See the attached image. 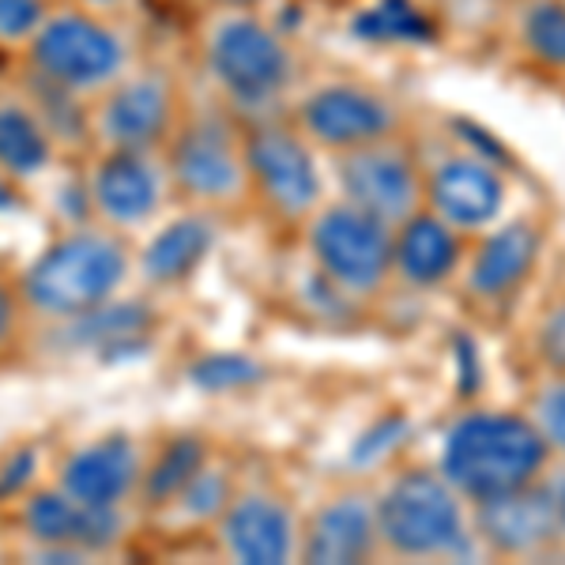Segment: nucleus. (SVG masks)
I'll return each instance as SVG.
<instances>
[{"mask_svg": "<svg viewBox=\"0 0 565 565\" xmlns=\"http://www.w3.org/2000/svg\"><path fill=\"white\" fill-rule=\"evenodd\" d=\"M185 381L204 396H242L268 381V362L249 351H204L189 362Z\"/></svg>", "mask_w": 565, "mask_h": 565, "instance_id": "nucleus-29", "label": "nucleus"}, {"mask_svg": "<svg viewBox=\"0 0 565 565\" xmlns=\"http://www.w3.org/2000/svg\"><path fill=\"white\" fill-rule=\"evenodd\" d=\"M415 4H423V8H434V12H445V0H415ZM445 20V15H441Z\"/></svg>", "mask_w": 565, "mask_h": 565, "instance_id": "nucleus-38", "label": "nucleus"}, {"mask_svg": "<svg viewBox=\"0 0 565 565\" xmlns=\"http://www.w3.org/2000/svg\"><path fill=\"white\" fill-rule=\"evenodd\" d=\"M415 143L423 154L426 207L434 215H441L468 238L513 215V170L505 151L479 140L476 129L418 121Z\"/></svg>", "mask_w": 565, "mask_h": 565, "instance_id": "nucleus-6", "label": "nucleus"}, {"mask_svg": "<svg viewBox=\"0 0 565 565\" xmlns=\"http://www.w3.org/2000/svg\"><path fill=\"white\" fill-rule=\"evenodd\" d=\"M76 167L87 218L132 242L178 207L167 151H87Z\"/></svg>", "mask_w": 565, "mask_h": 565, "instance_id": "nucleus-14", "label": "nucleus"}, {"mask_svg": "<svg viewBox=\"0 0 565 565\" xmlns=\"http://www.w3.org/2000/svg\"><path fill=\"white\" fill-rule=\"evenodd\" d=\"M34 328L65 324L136 290V242L95 218L57 223L39 249L15 264Z\"/></svg>", "mask_w": 565, "mask_h": 565, "instance_id": "nucleus-2", "label": "nucleus"}, {"mask_svg": "<svg viewBox=\"0 0 565 565\" xmlns=\"http://www.w3.org/2000/svg\"><path fill=\"white\" fill-rule=\"evenodd\" d=\"M242 463L226 449H215L212 460L196 471L185 487L162 509H154L151 516H143V527L162 540H207V532L223 516L226 501H231L234 487H238Z\"/></svg>", "mask_w": 565, "mask_h": 565, "instance_id": "nucleus-26", "label": "nucleus"}, {"mask_svg": "<svg viewBox=\"0 0 565 565\" xmlns=\"http://www.w3.org/2000/svg\"><path fill=\"white\" fill-rule=\"evenodd\" d=\"M151 50L148 20L103 15L61 0L15 72L68 103L90 106Z\"/></svg>", "mask_w": 565, "mask_h": 565, "instance_id": "nucleus-4", "label": "nucleus"}, {"mask_svg": "<svg viewBox=\"0 0 565 565\" xmlns=\"http://www.w3.org/2000/svg\"><path fill=\"white\" fill-rule=\"evenodd\" d=\"M12 554L23 562H106L125 558L143 527L136 505L103 509L72 498L57 482H31L8 501Z\"/></svg>", "mask_w": 565, "mask_h": 565, "instance_id": "nucleus-7", "label": "nucleus"}, {"mask_svg": "<svg viewBox=\"0 0 565 565\" xmlns=\"http://www.w3.org/2000/svg\"><path fill=\"white\" fill-rule=\"evenodd\" d=\"M546 260V226L535 215H505L468 242V257L452 290L471 313L498 317L527 295Z\"/></svg>", "mask_w": 565, "mask_h": 565, "instance_id": "nucleus-15", "label": "nucleus"}, {"mask_svg": "<svg viewBox=\"0 0 565 565\" xmlns=\"http://www.w3.org/2000/svg\"><path fill=\"white\" fill-rule=\"evenodd\" d=\"M381 558L388 562H487L476 505L434 460H399L373 479Z\"/></svg>", "mask_w": 565, "mask_h": 565, "instance_id": "nucleus-5", "label": "nucleus"}, {"mask_svg": "<svg viewBox=\"0 0 565 565\" xmlns=\"http://www.w3.org/2000/svg\"><path fill=\"white\" fill-rule=\"evenodd\" d=\"M487 42L527 76L565 84V0H501Z\"/></svg>", "mask_w": 565, "mask_h": 565, "instance_id": "nucleus-24", "label": "nucleus"}, {"mask_svg": "<svg viewBox=\"0 0 565 565\" xmlns=\"http://www.w3.org/2000/svg\"><path fill=\"white\" fill-rule=\"evenodd\" d=\"M418 437V426L412 423L407 412H381L370 418L348 445V476L351 479H381L388 468H396L399 460H407V449Z\"/></svg>", "mask_w": 565, "mask_h": 565, "instance_id": "nucleus-28", "label": "nucleus"}, {"mask_svg": "<svg viewBox=\"0 0 565 565\" xmlns=\"http://www.w3.org/2000/svg\"><path fill=\"white\" fill-rule=\"evenodd\" d=\"M340 26L351 42L377 53H418L449 42L441 12L415 0H340Z\"/></svg>", "mask_w": 565, "mask_h": 565, "instance_id": "nucleus-25", "label": "nucleus"}, {"mask_svg": "<svg viewBox=\"0 0 565 565\" xmlns=\"http://www.w3.org/2000/svg\"><path fill=\"white\" fill-rule=\"evenodd\" d=\"M468 234L434 215L430 207L392 231V290L399 295H437L452 290L463 257H468Z\"/></svg>", "mask_w": 565, "mask_h": 565, "instance_id": "nucleus-22", "label": "nucleus"}, {"mask_svg": "<svg viewBox=\"0 0 565 565\" xmlns=\"http://www.w3.org/2000/svg\"><path fill=\"white\" fill-rule=\"evenodd\" d=\"M0 72H4V65H0Z\"/></svg>", "mask_w": 565, "mask_h": 565, "instance_id": "nucleus-39", "label": "nucleus"}, {"mask_svg": "<svg viewBox=\"0 0 565 565\" xmlns=\"http://www.w3.org/2000/svg\"><path fill=\"white\" fill-rule=\"evenodd\" d=\"M193 98L185 50H148V57L125 72L106 95L87 106L90 151H167L185 106Z\"/></svg>", "mask_w": 565, "mask_h": 565, "instance_id": "nucleus-10", "label": "nucleus"}, {"mask_svg": "<svg viewBox=\"0 0 565 565\" xmlns=\"http://www.w3.org/2000/svg\"><path fill=\"white\" fill-rule=\"evenodd\" d=\"M65 4L103 15H125V20H148V0H65Z\"/></svg>", "mask_w": 565, "mask_h": 565, "instance_id": "nucleus-34", "label": "nucleus"}, {"mask_svg": "<svg viewBox=\"0 0 565 565\" xmlns=\"http://www.w3.org/2000/svg\"><path fill=\"white\" fill-rule=\"evenodd\" d=\"M167 162L174 174L178 204L204 207L223 218L253 212L245 121L207 98L196 84L174 140L167 143Z\"/></svg>", "mask_w": 565, "mask_h": 565, "instance_id": "nucleus-8", "label": "nucleus"}, {"mask_svg": "<svg viewBox=\"0 0 565 565\" xmlns=\"http://www.w3.org/2000/svg\"><path fill=\"white\" fill-rule=\"evenodd\" d=\"M159 332V298L132 290L95 313H84L76 321L34 328L31 351L39 343H50L61 354H87V359H117V354H140L154 343Z\"/></svg>", "mask_w": 565, "mask_h": 565, "instance_id": "nucleus-21", "label": "nucleus"}, {"mask_svg": "<svg viewBox=\"0 0 565 565\" xmlns=\"http://www.w3.org/2000/svg\"><path fill=\"white\" fill-rule=\"evenodd\" d=\"M479 543L487 551V562H558L565 546L558 540L554 509L546 498V487L521 490L487 505H476Z\"/></svg>", "mask_w": 565, "mask_h": 565, "instance_id": "nucleus-23", "label": "nucleus"}, {"mask_svg": "<svg viewBox=\"0 0 565 565\" xmlns=\"http://www.w3.org/2000/svg\"><path fill=\"white\" fill-rule=\"evenodd\" d=\"M61 0H0V65H20Z\"/></svg>", "mask_w": 565, "mask_h": 565, "instance_id": "nucleus-32", "label": "nucleus"}, {"mask_svg": "<svg viewBox=\"0 0 565 565\" xmlns=\"http://www.w3.org/2000/svg\"><path fill=\"white\" fill-rule=\"evenodd\" d=\"M302 527L306 509L298 498L271 471L242 463L238 487L207 532V546L218 562L287 565L302 562Z\"/></svg>", "mask_w": 565, "mask_h": 565, "instance_id": "nucleus-13", "label": "nucleus"}, {"mask_svg": "<svg viewBox=\"0 0 565 565\" xmlns=\"http://www.w3.org/2000/svg\"><path fill=\"white\" fill-rule=\"evenodd\" d=\"M521 407L532 415L540 434L551 445L554 460L565 463V370L558 373H532L524 388Z\"/></svg>", "mask_w": 565, "mask_h": 565, "instance_id": "nucleus-31", "label": "nucleus"}, {"mask_svg": "<svg viewBox=\"0 0 565 565\" xmlns=\"http://www.w3.org/2000/svg\"><path fill=\"white\" fill-rule=\"evenodd\" d=\"M253 212L271 226L298 234L317 207L332 196V159L290 117L245 125Z\"/></svg>", "mask_w": 565, "mask_h": 565, "instance_id": "nucleus-12", "label": "nucleus"}, {"mask_svg": "<svg viewBox=\"0 0 565 565\" xmlns=\"http://www.w3.org/2000/svg\"><path fill=\"white\" fill-rule=\"evenodd\" d=\"M189 8H268V12H295L302 0H185Z\"/></svg>", "mask_w": 565, "mask_h": 565, "instance_id": "nucleus-36", "label": "nucleus"}, {"mask_svg": "<svg viewBox=\"0 0 565 565\" xmlns=\"http://www.w3.org/2000/svg\"><path fill=\"white\" fill-rule=\"evenodd\" d=\"M463 8H479L482 20H487V26H490V23H494V15H498V8H501V0H445V12H441L445 26H449V20H457Z\"/></svg>", "mask_w": 565, "mask_h": 565, "instance_id": "nucleus-37", "label": "nucleus"}, {"mask_svg": "<svg viewBox=\"0 0 565 565\" xmlns=\"http://www.w3.org/2000/svg\"><path fill=\"white\" fill-rule=\"evenodd\" d=\"M332 193L351 200L362 212L399 226L404 218L426 207L423 154L415 132L392 136V140L366 143L332 159Z\"/></svg>", "mask_w": 565, "mask_h": 565, "instance_id": "nucleus-16", "label": "nucleus"}, {"mask_svg": "<svg viewBox=\"0 0 565 565\" xmlns=\"http://www.w3.org/2000/svg\"><path fill=\"white\" fill-rule=\"evenodd\" d=\"M287 15L268 8H196L185 26L193 84L245 125L287 117L317 65Z\"/></svg>", "mask_w": 565, "mask_h": 565, "instance_id": "nucleus-1", "label": "nucleus"}, {"mask_svg": "<svg viewBox=\"0 0 565 565\" xmlns=\"http://www.w3.org/2000/svg\"><path fill=\"white\" fill-rule=\"evenodd\" d=\"M543 487H546V498H551V509H554L558 540H562V546H565V463H562V460H554V468L546 471Z\"/></svg>", "mask_w": 565, "mask_h": 565, "instance_id": "nucleus-35", "label": "nucleus"}, {"mask_svg": "<svg viewBox=\"0 0 565 565\" xmlns=\"http://www.w3.org/2000/svg\"><path fill=\"white\" fill-rule=\"evenodd\" d=\"M148 449H151L148 434H132V430L87 434L53 449L50 463H45V471H50L45 479L57 482L61 490H68L72 498L87 501V505L125 509L136 505V498H140Z\"/></svg>", "mask_w": 565, "mask_h": 565, "instance_id": "nucleus-17", "label": "nucleus"}, {"mask_svg": "<svg viewBox=\"0 0 565 565\" xmlns=\"http://www.w3.org/2000/svg\"><path fill=\"white\" fill-rule=\"evenodd\" d=\"M31 313L23 306L20 282H15V264L0 260V370L20 362L31 351Z\"/></svg>", "mask_w": 565, "mask_h": 565, "instance_id": "nucleus-33", "label": "nucleus"}, {"mask_svg": "<svg viewBox=\"0 0 565 565\" xmlns=\"http://www.w3.org/2000/svg\"><path fill=\"white\" fill-rule=\"evenodd\" d=\"M287 117L328 159L392 140V136H407L418 125V109L385 79H373L354 68L321 65L309 72Z\"/></svg>", "mask_w": 565, "mask_h": 565, "instance_id": "nucleus-9", "label": "nucleus"}, {"mask_svg": "<svg viewBox=\"0 0 565 565\" xmlns=\"http://www.w3.org/2000/svg\"><path fill=\"white\" fill-rule=\"evenodd\" d=\"M215 449L218 445L200 430H170L162 437H151L148 468H143L140 498H136L140 513L151 516L154 509L167 505V501L174 498L207 460H212Z\"/></svg>", "mask_w": 565, "mask_h": 565, "instance_id": "nucleus-27", "label": "nucleus"}, {"mask_svg": "<svg viewBox=\"0 0 565 565\" xmlns=\"http://www.w3.org/2000/svg\"><path fill=\"white\" fill-rule=\"evenodd\" d=\"M524 354L532 373L565 370V290L551 295L524 328Z\"/></svg>", "mask_w": 565, "mask_h": 565, "instance_id": "nucleus-30", "label": "nucleus"}, {"mask_svg": "<svg viewBox=\"0 0 565 565\" xmlns=\"http://www.w3.org/2000/svg\"><path fill=\"white\" fill-rule=\"evenodd\" d=\"M226 218L204 207H170L143 238H136V290L151 298L189 287L196 271L215 257Z\"/></svg>", "mask_w": 565, "mask_h": 565, "instance_id": "nucleus-19", "label": "nucleus"}, {"mask_svg": "<svg viewBox=\"0 0 565 565\" xmlns=\"http://www.w3.org/2000/svg\"><path fill=\"white\" fill-rule=\"evenodd\" d=\"M72 162L76 159L61 143L31 87L15 76V68L0 72V178L39 204V196Z\"/></svg>", "mask_w": 565, "mask_h": 565, "instance_id": "nucleus-18", "label": "nucleus"}, {"mask_svg": "<svg viewBox=\"0 0 565 565\" xmlns=\"http://www.w3.org/2000/svg\"><path fill=\"white\" fill-rule=\"evenodd\" d=\"M392 231L385 218L332 193L298 226V257L348 302L370 309L392 290Z\"/></svg>", "mask_w": 565, "mask_h": 565, "instance_id": "nucleus-11", "label": "nucleus"}, {"mask_svg": "<svg viewBox=\"0 0 565 565\" xmlns=\"http://www.w3.org/2000/svg\"><path fill=\"white\" fill-rule=\"evenodd\" d=\"M434 468L471 505L540 487L554 468V452L524 407L463 404L437 430Z\"/></svg>", "mask_w": 565, "mask_h": 565, "instance_id": "nucleus-3", "label": "nucleus"}, {"mask_svg": "<svg viewBox=\"0 0 565 565\" xmlns=\"http://www.w3.org/2000/svg\"><path fill=\"white\" fill-rule=\"evenodd\" d=\"M381 558L377 498L370 479H343L306 509V565H366Z\"/></svg>", "mask_w": 565, "mask_h": 565, "instance_id": "nucleus-20", "label": "nucleus"}]
</instances>
